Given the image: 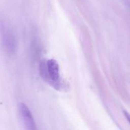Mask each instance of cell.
<instances>
[{"label": "cell", "instance_id": "cell-3", "mask_svg": "<svg viewBox=\"0 0 130 130\" xmlns=\"http://www.w3.org/2000/svg\"><path fill=\"white\" fill-rule=\"evenodd\" d=\"M19 110L25 129L37 130L35 121L27 105L24 103H20L19 105Z\"/></svg>", "mask_w": 130, "mask_h": 130}, {"label": "cell", "instance_id": "cell-1", "mask_svg": "<svg viewBox=\"0 0 130 130\" xmlns=\"http://www.w3.org/2000/svg\"><path fill=\"white\" fill-rule=\"evenodd\" d=\"M41 76L53 87L59 90L62 86L59 65L55 59L43 61L40 65Z\"/></svg>", "mask_w": 130, "mask_h": 130}, {"label": "cell", "instance_id": "cell-2", "mask_svg": "<svg viewBox=\"0 0 130 130\" xmlns=\"http://www.w3.org/2000/svg\"><path fill=\"white\" fill-rule=\"evenodd\" d=\"M0 33L5 52L10 55L15 54L17 49V42L13 29L6 23L3 22L0 24Z\"/></svg>", "mask_w": 130, "mask_h": 130}]
</instances>
